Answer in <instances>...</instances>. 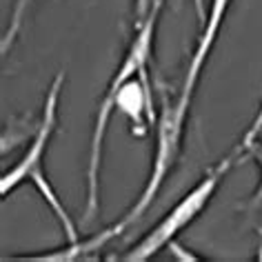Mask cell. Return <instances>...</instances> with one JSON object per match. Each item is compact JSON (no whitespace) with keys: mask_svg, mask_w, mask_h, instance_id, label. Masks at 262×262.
I'll return each instance as SVG.
<instances>
[{"mask_svg":"<svg viewBox=\"0 0 262 262\" xmlns=\"http://www.w3.org/2000/svg\"><path fill=\"white\" fill-rule=\"evenodd\" d=\"M158 16L154 14L147 20L136 25V34L131 40L127 54H124L122 62L118 64L114 78L109 80L107 89L100 104H98L96 118H94V129H91V145H89V162H87V207H84V222H91L96 213L100 211V160H102V145L104 136L109 129V120L118 109V91L124 82L134 80L142 71H147V62L154 51V38H156V25H158Z\"/></svg>","mask_w":262,"mask_h":262,"instance_id":"1","label":"cell"},{"mask_svg":"<svg viewBox=\"0 0 262 262\" xmlns=\"http://www.w3.org/2000/svg\"><path fill=\"white\" fill-rule=\"evenodd\" d=\"M62 84H64V74L60 71V74L54 78V82H51L47 96H45L40 122H38V127L34 131V138H31L27 151H25L23 158L18 160L16 165L9 169V171H5L3 178H0V195H3V198H7L11 191H16V189L20 185H25V182H34L36 189H38V193L42 195L45 202L49 205V209L56 213V218L60 220L64 233H67V242H69V245H74V242L80 240L78 229L74 225V220H71L69 211L64 209L60 198H58V193L54 191L51 182L45 178V171H42L45 154H47L51 136H54L56 124H58V104H60Z\"/></svg>","mask_w":262,"mask_h":262,"instance_id":"2","label":"cell"},{"mask_svg":"<svg viewBox=\"0 0 262 262\" xmlns=\"http://www.w3.org/2000/svg\"><path fill=\"white\" fill-rule=\"evenodd\" d=\"M242 156V149L238 147L233 154H229L227 158H222L218 165H213L182 198L176 202L173 209H169L167 215L142 238L138 245H134L127 253L122 255V260L127 262H145L149 258H154L156 253H160L165 247H169L171 242L178 238V233L182 229H187L198 215L209 207V202L218 191L220 182L225 180V176L229 173V169L233 167V162Z\"/></svg>","mask_w":262,"mask_h":262,"instance_id":"3","label":"cell"},{"mask_svg":"<svg viewBox=\"0 0 262 262\" xmlns=\"http://www.w3.org/2000/svg\"><path fill=\"white\" fill-rule=\"evenodd\" d=\"M31 3H34V0H16L14 7H11L7 29H5V34H3V47H0L3 56H7L9 49H11V45L16 42V38H18V34H20V29H23L25 18H27V14H29Z\"/></svg>","mask_w":262,"mask_h":262,"instance_id":"4","label":"cell"},{"mask_svg":"<svg viewBox=\"0 0 262 262\" xmlns=\"http://www.w3.org/2000/svg\"><path fill=\"white\" fill-rule=\"evenodd\" d=\"M238 147L242 149V158H245V156H251V158L258 162V167L262 171V142L260 140H242ZM247 209H262V178H260L258 189H255L253 195H251V200H249Z\"/></svg>","mask_w":262,"mask_h":262,"instance_id":"5","label":"cell"},{"mask_svg":"<svg viewBox=\"0 0 262 262\" xmlns=\"http://www.w3.org/2000/svg\"><path fill=\"white\" fill-rule=\"evenodd\" d=\"M162 9V0H134V20L136 25L147 20L149 16L160 14Z\"/></svg>","mask_w":262,"mask_h":262,"instance_id":"6","label":"cell"}]
</instances>
